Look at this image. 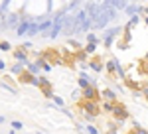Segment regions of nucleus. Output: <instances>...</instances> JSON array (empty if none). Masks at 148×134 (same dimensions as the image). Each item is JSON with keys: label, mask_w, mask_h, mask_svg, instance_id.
Here are the masks:
<instances>
[{"label": "nucleus", "mask_w": 148, "mask_h": 134, "mask_svg": "<svg viewBox=\"0 0 148 134\" xmlns=\"http://www.w3.org/2000/svg\"><path fill=\"white\" fill-rule=\"evenodd\" d=\"M116 16H119V12L113 10V8L107 4V0H105V2H99V10H97V14L91 18V28L93 30H103V28L107 30L109 24L116 20Z\"/></svg>", "instance_id": "nucleus-1"}, {"label": "nucleus", "mask_w": 148, "mask_h": 134, "mask_svg": "<svg viewBox=\"0 0 148 134\" xmlns=\"http://www.w3.org/2000/svg\"><path fill=\"white\" fill-rule=\"evenodd\" d=\"M123 36V26H113V28H107L105 30V34H101L99 36V40H101L103 44H105V47L109 49V47H113V44Z\"/></svg>", "instance_id": "nucleus-2"}, {"label": "nucleus", "mask_w": 148, "mask_h": 134, "mask_svg": "<svg viewBox=\"0 0 148 134\" xmlns=\"http://www.w3.org/2000/svg\"><path fill=\"white\" fill-rule=\"evenodd\" d=\"M51 30H49V34H47V38L49 40H57V36L63 32V24H65V12L59 10L56 14V16H51Z\"/></svg>", "instance_id": "nucleus-3"}, {"label": "nucleus", "mask_w": 148, "mask_h": 134, "mask_svg": "<svg viewBox=\"0 0 148 134\" xmlns=\"http://www.w3.org/2000/svg\"><path fill=\"white\" fill-rule=\"evenodd\" d=\"M111 116L114 118V122L121 126L125 120H128V118H130V112H128V109H126L123 103H119V100H116V103H114V109H113V114H111Z\"/></svg>", "instance_id": "nucleus-4"}, {"label": "nucleus", "mask_w": 148, "mask_h": 134, "mask_svg": "<svg viewBox=\"0 0 148 134\" xmlns=\"http://www.w3.org/2000/svg\"><path fill=\"white\" fill-rule=\"evenodd\" d=\"M81 99L83 100H89V103H99L101 99V91L97 87H87V89H81Z\"/></svg>", "instance_id": "nucleus-5"}, {"label": "nucleus", "mask_w": 148, "mask_h": 134, "mask_svg": "<svg viewBox=\"0 0 148 134\" xmlns=\"http://www.w3.org/2000/svg\"><path fill=\"white\" fill-rule=\"evenodd\" d=\"M12 55H14V59H16V63H22V65H28L32 59H30V55H28V51H24L22 47H16L14 51H12Z\"/></svg>", "instance_id": "nucleus-6"}, {"label": "nucleus", "mask_w": 148, "mask_h": 134, "mask_svg": "<svg viewBox=\"0 0 148 134\" xmlns=\"http://www.w3.org/2000/svg\"><path fill=\"white\" fill-rule=\"evenodd\" d=\"M32 18H26V16H22V22H20V26L16 28V36H20V38H24V36H28V30H30V26H32Z\"/></svg>", "instance_id": "nucleus-7"}, {"label": "nucleus", "mask_w": 148, "mask_h": 134, "mask_svg": "<svg viewBox=\"0 0 148 134\" xmlns=\"http://www.w3.org/2000/svg\"><path fill=\"white\" fill-rule=\"evenodd\" d=\"M116 63H119V59L116 57H111V59H107L105 63H103V69H105V73L109 75V77H113V79H116L114 77V69H116Z\"/></svg>", "instance_id": "nucleus-8"}, {"label": "nucleus", "mask_w": 148, "mask_h": 134, "mask_svg": "<svg viewBox=\"0 0 148 134\" xmlns=\"http://www.w3.org/2000/svg\"><path fill=\"white\" fill-rule=\"evenodd\" d=\"M20 22H22V16L16 14V12H10V14L6 16V26H8V28H14V30H16V28L20 26Z\"/></svg>", "instance_id": "nucleus-9"}, {"label": "nucleus", "mask_w": 148, "mask_h": 134, "mask_svg": "<svg viewBox=\"0 0 148 134\" xmlns=\"http://www.w3.org/2000/svg\"><path fill=\"white\" fill-rule=\"evenodd\" d=\"M125 14H128V16H142V4H136V2H128L125 8Z\"/></svg>", "instance_id": "nucleus-10"}, {"label": "nucleus", "mask_w": 148, "mask_h": 134, "mask_svg": "<svg viewBox=\"0 0 148 134\" xmlns=\"http://www.w3.org/2000/svg\"><path fill=\"white\" fill-rule=\"evenodd\" d=\"M51 18H44L42 22H38V26H40V36L42 38H47V34H49V30H51Z\"/></svg>", "instance_id": "nucleus-11"}, {"label": "nucleus", "mask_w": 148, "mask_h": 134, "mask_svg": "<svg viewBox=\"0 0 148 134\" xmlns=\"http://www.w3.org/2000/svg\"><path fill=\"white\" fill-rule=\"evenodd\" d=\"M101 100H109V103H116L119 100V95L114 93L113 89H109V87H105L101 91Z\"/></svg>", "instance_id": "nucleus-12"}, {"label": "nucleus", "mask_w": 148, "mask_h": 134, "mask_svg": "<svg viewBox=\"0 0 148 134\" xmlns=\"http://www.w3.org/2000/svg\"><path fill=\"white\" fill-rule=\"evenodd\" d=\"M26 73H30V75H34V77H40V75H42V69L38 65V61H30V63L26 65Z\"/></svg>", "instance_id": "nucleus-13"}, {"label": "nucleus", "mask_w": 148, "mask_h": 134, "mask_svg": "<svg viewBox=\"0 0 148 134\" xmlns=\"http://www.w3.org/2000/svg\"><path fill=\"white\" fill-rule=\"evenodd\" d=\"M87 65H89V69L95 71V73H103V71H105V69H103V61L99 59V57H95V59H91V61H87Z\"/></svg>", "instance_id": "nucleus-14"}, {"label": "nucleus", "mask_w": 148, "mask_h": 134, "mask_svg": "<svg viewBox=\"0 0 148 134\" xmlns=\"http://www.w3.org/2000/svg\"><path fill=\"white\" fill-rule=\"evenodd\" d=\"M107 4H109L113 10H116V12H119V10L125 12V8H126V4H128V2H126V0H107Z\"/></svg>", "instance_id": "nucleus-15"}, {"label": "nucleus", "mask_w": 148, "mask_h": 134, "mask_svg": "<svg viewBox=\"0 0 148 134\" xmlns=\"http://www.w3.org/2000/svg\"><path fill=\"white\" fill-rule=\"evenodd\" d=\"M101 112L105 114H113V109H114V103H109V100H101Z\"/></svg>", "instance_id": "nucleus-16"}, {"label": "nucleus", "mask_w": 148, "mask_h": 134, "mask_svg": "<svg viewBox=\"0 0 148 134\" xmlns=\"http://www.w3.org/2000/svg\"><path fill=\"white\" fill-rule=\"evenodd\" d=\"M24 71H26V65H22V63H14V65L10 67V73L12 75H18V77L22 75Z\"/></svg>", "instance_id": "nucleus-17"}, {"label": "nucleus", "mask_w": 148, "mask_h": 134, "mask_svg": "<svg viewBox=\"0 0 148 134\" xmlns=\"http://www.w3.org/2000/svg\"><path fill=\"white\" fill-rule=\"evenodd\" d=\"M85 40H87V44H101V40H99V36L97 34H93V32H87L85 34Z\"/></svg>", "instance_id": "nucleus-18"}, {"label": "nucleus", "mask_w": 148, "mask_h": 134, "mask_svg": "<svg viewBox=\"0 0 148 134\" xmlns=\"http://www.w3.org/2000/svg\"><path fill=\"white\" fill-rule=\"evenodd\" d=\"M87 55H95L97 53V44H85V47H81Z\"/></svg>", "instance_id": "nucleus-19"}, {"label": "nucleus", "mask_w": 148, "mask_h": 134, "mask_svg": "<svg viewBox=\"0 0 148 134\" xmlns=\"http://www.w3.org/2000/svg\"><path fill=\"white\" fill-rule=\"evenodd\" d=\"M34 36H40V26H38V22H32L30 30H28V38H34Z\"/></svg>", "instance_id": "nucleus-20"}, {"label": "nucleus", "mask_w": 148, "mask_h": 134, "mask_svg": "<svg viewBox=\"0 0 148 134\" xmlns=\"http://www.w3.org/2000/svg\"><path fill=\"white\" fill-rule=\"evenodd\" d=\"M132 132H134V134H148V130H146V128H142L136 120H132Z\"/></svg>", "instance_id": "nucleus-21"}, {"label": "nucleus", "mask_w": 148, "mask_h": 134, "mask_svg": "<svg viewBox=\"0 0 148 134\" xmlns=\"http://www.w3.org/2000/svg\"><path fill=\"white\" fill-rule=\"evenodd\" d=\"M75 59H79V63H87V59H89V55L83 51V49H79V51H75Z\"/></svg>", "instance_id": "nucleus-22"}, {"label": "nucleus", "mask_w": 148, "mask_h": 134, "mask_svg": "<svg viewBox=\"0 0 148 134\" xmlns=\"http://www.w3.org/2000/svg\"><path fill=\"white\" fill-rule=\"evenodd\" d=\"M67 45H69V47H73V51H79V49H81V44L75 40V38H69V40H67Z\"/></svg>", "instance_id": "nucleus-23"}, {"label": "nucleus", "mask_w": 148, "mask_h": 134, "mask_svg": "<svg viewBox=\"0 0 148 134\" xmlns=\"http://www.w3.org/2000/svg\"><path fill=\"white\" fill-rule=\"evenodd\" d=\"M142 22V16H130V20H128V26H130V28H134V26H138V24Z\"/></svg>", "instance_id": "nucleus-24"}, {"label": "nucleus", "mask_w": 148, "mask_h": 134, "mask_svg": "<svg viewBox=\"0 0 148 134\" xmlns=\"http://www.w3.org/2000/svg\"><path fill=\"white\" fill-rule=\"evenodd\" d=\"M12 49V44L8 40H0V51H10Z\"/></svg>", "instance_id": "nucleus-25"}, {"label": "nucleus", "mask_w": 148, "mask_h": 134, "mask_svg": "<svg viewBox=\"0 0 148 134\" xmlns=\"http://www.w3.org/2000/svg\"><path fill=\"white\" fill-rule=\"evenodd\" d=\"M77 83H79V89H87V87H91V81H87V79H83V77L77 79Z\"/></svg>", "instance_id": "nucleus-26"}, {"label": "nucleus", "mask_w": 148, "mask_h": 134, "mask_svg": "<svg viewBox=\"0 0 148 134\" xmlns=\"http://www.w3.org/2000/svg\"><path fill=\"white\" fill-rule=\"evenodd\" d=\"M51 99H53V105H56V107H59V109H63V107H65V103H63V99H61V97L53 95Z\"/></svg>", "instance_id": "nucleus-27"}, {"label": "nucleus", "mask_w": 148, "mask_h": 134, "mask_svg": "<svg viewBox=\"0 0 148 134\" xmlns=\"http://www.w3.org/2000/svg\"><path fill=\"white\" fill-rule=\"evenodd\" d=\"M10 126H12V130H14V132H16V130H22V128H24V124L20 122V120H12Z\"/></svg>", "instance_id": "nucleus-28"}, {"label": "nucleus", "mask_w": 148, "mask_h": 134, "mask_svg": "<svg viewBox=\"0 0 148 134\" xmlns=\"http://www.w3.org/2000/svg\"><path fill=\"white\" fill-rule=\"evenodd\" d=\"M0 87H2V89H6V91H10L12 95H18V91L14 89L12 85H8V83H0Z\"/></svg>", "instance_id": "nucleus-29"}, {"label": "nucleus", "mask_w": 148, "mask_h": 134, "mask_svg": "<svg viewBox=\"0 0 148 134\" xmlns=\"http://www.w3.org/2000/svg\"><path fill=\"white\" fill-rule=\"evenodd\" d=\"M140 95H142V99L148 100V83H144L142 85V89H140Z\"/></svg>", "instance_id": "nucleus-30"}, {"label": "nucleus", "mask_w": 148, "mask_h": 134, "mask_svg": "<svg viewBox=\"0 0 148 134\" xmlns=\"http://www.w3.org/2000/svg\"><path fill=\"white\" fill-rule=\"evenodd\" d=\"M42 95H44V97H47V99H51V97H53V91H51V87H47V89H42Z\"/></svg>", "instance_id": "nucleus-31"}, {"label": "nucleus", "mask_w": 148, "mask_h": 134, "mask_svg": "<svg viewBox=\"0 0 148 134\" xmlns=\"http://www.w3.org/2000/svg\"><path fill=\"white\" fill-rule=\"evenodd\" d=\"M79 97H81V89H77V91L71 93V99H79Z\"/></svg>", "instance_id": "nucleus-32"}, {"label": "nucleus", "mask_w": 148, "mask_h": 134, "mask_svg": "<svg viewBox=\"0 0 148 134\" xmlns=\"http://www.w3.org/2000/svg\"><path fill=\"white\" fill-rule=\"evenodd\" d=\"M4 69H6V61H2V59H0V71H4Z\"/></svg>", "instance_id": "nucleus-33"}, {"label": "nucleus", "mask_w": 148, "mask_h": 134, "mask_svg": "<svg viewBox=\"0 0 148 134\" xmlns=\"http://www.w3.org/2000/svg\"><path fill=\"white\" fill-rule=\"evenodd\" d=\"M142 22H144V24L148 26V16H144V18H142Z\"/></svg>", "instance_id": "nucleus-34"}, {"label": "nucleus", "mask_w": 148, "mask_h": 134, "mask_svg": "<svg viewBox=\"0 0 148 134\" xmlns=\"http://www.w3.org/2000/svg\"><path fill=\"white\" fill-rule=\"evenodd\" d=\"M144 63H148V51H146V55H144V59H142Z\"/></svg>", "instance_id": "nucleus-35"}, {"label": "nucleus", "mask_w": 148, "mask_h": 134, "mask_svg": "<svg viewBox=\"0 0 148 134\" xmlns=\"http://www.w3.org/2000/svg\"><path fill=\"white\" fill-rule=\"evenodd\" d=\"M4 18H6V16H4V14H2V12H0V22H2V20H4Z\"/></svg>", "instance_id": "nucleus-36"}, {"label": "nucleus", "mask_w": 148, "mask_h": 134, "mask_svg": "<svg viewBox=\"0 0 148 134\" xmlns=\"http://www.w3.org/2000/svg\"><path fill=\"white\" fill-rule=\"evenodd\" d=\"M4 120H6V118H4V116H2V114H0V124L4 122Z\"/></svg>", "instance_id": "nucleus-37"}, {"label": "nucleus", "mask_w": 148, "mask_h": 134, "mask_svg": "<svg viewBox=\"0 0 148 134\" xmlns=\"http://www.w3.org/2000/svg\"><path fill=\"white\" fill-rule=\"evenodd\" d=\"M8 134H16V132H14V130H10V132H8Z\"/></svg>", "instance_id": "nucleus-38"}, {"label": "nucleus", "mask_w": 148, "mask_h": 134, "mask_svg": "<svg viewBox=\"0 0 148 134\" xmlns=\"http://www.w3.org/2000/svg\"><path fill=\"white\" fill-rule=\"evenodd\" d=\"M128 134H134V132H132V130H130V132H128Z\"/></svg>", "instance_id": "nucleus-39"}, {"label": "nucleus", "mask_w": 148, "mask_h": 134, "mask_svg": "<svg viewBox=\"0 0 148 134\" xmlns=\"http://www.w3.org/2000/svg\"><path fill=\"white\" fill-rule=\"evenodd\" d=\"M146 77H148V71H146Z\"/></svg>", "instance_id": "nucleus-40"}]
</instances>
